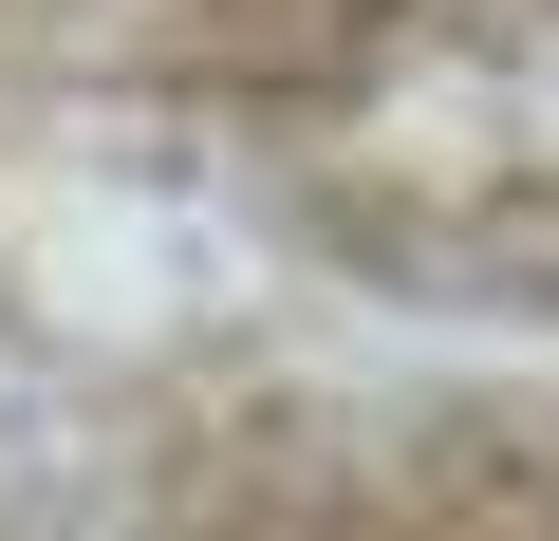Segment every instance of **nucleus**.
<instances>
[{
	"label": "nucleus",
	"mask_w": 559,
	"mask_h": 541,
	"mask_svg": "<svg viewBox=\"0 0 559 541\" xmlns=\"http://www.w3.org/2000/svg\"><path fill=\"white\" fill-rule=\"evenodd\" d=\"M131 94L242 261L429 337H559V0H131Z\"/></svg>",
	"instance_id": "f257e3e1"
},
{
	"label": "nucleus",
	"mask_w": 559,
	"mask_h": 541,
	"mask_svg": "<svg viewBox=\"0 0 559 541\" xmlns=\"http://www.w3.org/2000/svg\"><path fill=\"white\" fill-rule=\"evenodd\" d=\"M94 541H559V337H242L112 467Z\"/></svg>",
	"instance_id": "f03ea898"
}]
</instances>
